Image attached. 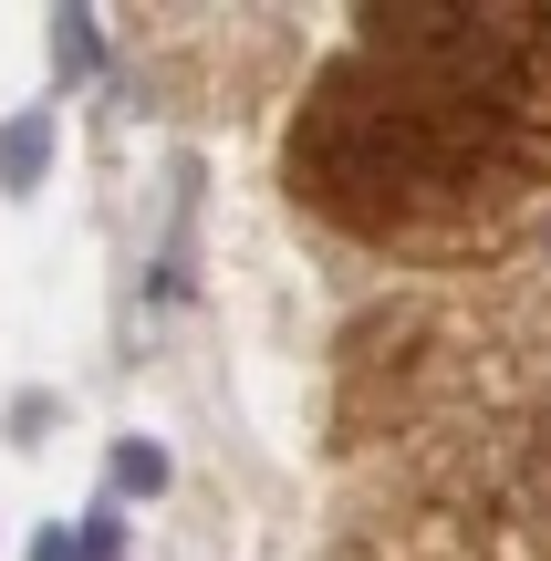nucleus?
I'll use <instances>...</instances> for the list:
<instances>
[{
	"instance_id": "f257e3e1",
	"label": "nucleus",
	"mask_w": 551,
	"mask_h": 561,
	"mask_svg": "<svg viewBox=\"0 0 551 561\" xmlns=\"http://www.w3.org/2000/svg\"><path fill=\"white\" fill-rule=\"evenodd\" d=\"M291 187L406 261L500 250L551 187V11H365L291 115Z\"/></svg>"
},
{
	"instance_id": "f03ea898",
	"label": "nucleus",
	"mask_w": 551,
	"mask_h": 561,
	"mask_svg": "<svg viewBox=\"0 0 551 561\" xmlns=\"http://www.w3.org/2000/svg\"><path fill=\"white\" fill-rule=\"evenodd\" d=\"M354 426L406 458L437 561H551V312H386L354 343Z\"/></svg>"
}]
</instances>
